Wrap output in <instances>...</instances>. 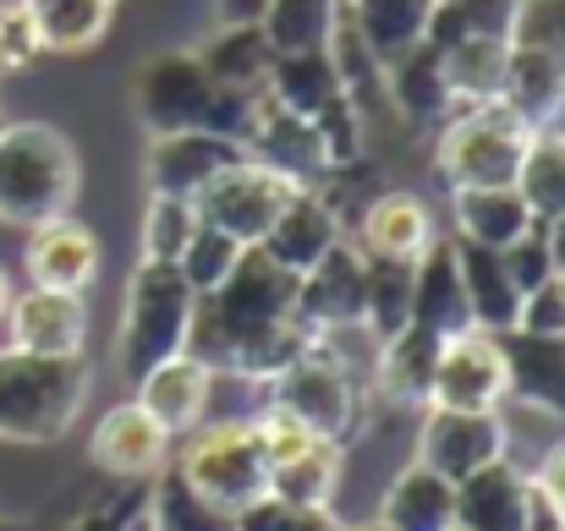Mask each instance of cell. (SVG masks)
Instances as JSON below:
<instances>
[{
	"label": "cell",
	"instance_id": "obj_1",
	"mask_svg": "<svg viewBox=\"0 0 565 531\" xmlns=\"http://www.w3.org/2000/svg\"><path fill=\"white\" fill-rule=\"evenodd\" d=\"M297 280L302 274L280 269L264 247H247L236 269L198 296L188 356H198L209 372H236L253 383L286 372L313 346V335L297 318Z\"/></svg>",
	"mask_w": 565,
	"mask_h": 531
},
{
	"label": "cell",
	"instance_id": "obj_2",
	"mask_svg": "<svg viewBox=\"0 0 565 531\" xmlns=\"http://www.w3.org/2000/svg\"><path fill=\"white\" fill-rule=\"evenodd\" d=\"M264 94V88H258ZM258 94H242V88H220L198 50H171V55H154L138 83H132V99H138V121L160 138V132H225L247 149V127H253V105Z\"/></svg>",
	"mask_w": 565,
	"mask_h": 531
},
{
	"label": "cell",
	"instance_id": "obj_3",
	"mask_svg": "<svg viewBox=\"0 0 565 531\" xmlns=\"http://www.w3.org/2000/svg\"><path fill=\"white\" fill-rule=\"evenodd\" d=\"M94 367L88 356L0 351V444H55L83 416Z\"/></svg>",
	"mask_w": 565,
	"mask_h": 531
},
{
	"label": "cell",
	"instance_id": "obj_4",
	"mask_svg": "<svg viewBox=\"0 0 565 531\" xmlns=\"http://www.w3.org/2000/svg\"><path fill=\"white\" fill-rule=\"evenodd\" d=\"M83 192L77 149L50 121H11L0 127V219L6 225H44L72 214Z\"/></svg>",
	"mask_w": 565,
	"mask_h": 531
},
{
	"label": "cell",
	"instance_id": "obj_5",
	"mask_svg": "<svg viewBox=\"0 0 565 531\" xmlns=\"http://www.w3.org/2000/svg\"><path fill=\"white\" fill-rule=\"evenodd\" d=\"M192 307H198V291L188 285V274L177 263L143 258L132 269L127 307H121V335H116V361H121L127 383H138L149 367L188 351Z\"/></svg>",
	"mask_w": 565,
	"mask_h": 531
},
{
	"label": "cell",
	"instance_id": "obj_6",
	"mask_svg": "<svg viewBox=\"0 0 565 531\" xmlns=\"http://www.w3.org/2000/svg\"><path fill=\"white\" fill-rule=\"evenodd\" d=\"M527 138H533V127L511 105H500V99L461 105L439 127L434 171L450 192H461V186H516V165L527 154Z\"/></svg>",
	"mask_w": 565,
	"mask_h": 531
},
{
	"label": "cell",
	"instance_id": "obj_7",
	"mask_svg": "<svg viewBox=\"0 0 565 531\" xmlns=\"http://www.w3.org/2000/svg\"><path fill=\"white\" fill-rule=\"evenodd\" d=\"M264 94L280 99L291 116H302V121H313L324 132V149H330L335 171H352L363 160V110L347 99V88L335 77V61L324 50L275 55V66L264 77Z\"/></svg>",
	"mask_w": 565,
	"mask_h": 531
},
{
	"label": "cell",
	"instance_id": "obj_8",
	"mask_svg": "<svg viewBox=\"0 0 565 531\" xmlns=\"http://www.w3.org/2000/svg\"><path fill=\"white\" fill-rule=\"evenodd\" d=\"M192 494H203L209 505L242 516L253 499L269 494V466H264V444H258V422H209L192 427L177 466H171Z\"/></svg>",
	"mask_w": 565,
	"mask_h": 531
},
{
	"label": "cell",
	"instance_id": "obj_9",
	"mask_svg": "<svg viewBox=\"0 0 565 531\" xmlns=\"http://www.w3.org/2000/svg\"><path fill=\"white\" fill-rule=\"evenodd\" d=\"M269 405L297 416L319 438H335L341 449L363 427V389H358L352 367L330 351V340H313L286 372L269 378Z\"/></svg>",
	"mask_w": 565,
	"mask_h": 531
},
{
	"label": "cell",
	"instance_id": "obj_10",
	"mask_svg": "<svg viewBox=\"0 0 565 531\" xmlns=\"http://www.w3.org/2000/svg\"><path fill=\"white\" fill-rule=\"evenodd\" d=\"M291 192H297L291 176H280L275 165H264V160H253V154H242L231 171H220V176L192 197V208H198L203 225L225 230L231 241L258 247V241L269 236L275 214L291 203Z\"/></svg>",
	"mask_w": 565,
	"mask_h": 531
},
{
	"label": "cell",
	"instance_id": "obj_11",
	"mask_svg": "<svg viewBox=\"0 0 565 531\" xmlns=\"http://www.w3.org/2000/svg\"><path fill=\"white\" fill-rule=\"evenodd\" d=\"M369 307V258L352 241H335L302 280H297V318L313 340H335L347 329H363Z\"/></svg>",
	"mask_w": 565,
	"mask_h": 531
},
{
	"label": "cell",
	"instance_id": "obj_12",
	"mask_svg": "<svg viewBox=\"0 0 565 531\" xmlns=\"http://www.w3.org/2000/svg\"><path fill=\"white\" fill-rule=\"evenodd\" d=\"M505 444H511V438H505L500 411H450V405H428V416H423V427H417V455H412V460H423L428 472L461 483V477L483 472L489 460L511 455Z\"/></svg>",
	"mask_w": 565,
	"mask_h": 531
},
{
	"label": "cell",
	"instance_id": "obj_13",
	"mask_svg": "<svg viewBox=\"0 0 565 531\" xmlns=\"http://www.w3.org/2000/svg\"><path fill=\"white\" fill-rule=\"evenodd\" d=\"M88 460L105 477H116V483H149V477H160L171 466V433L138 400H121V405H110L94 422Z\"/></svg>",
	"mask_w": 565,
	"mask_h": 531
},
{
	"label": "cell",
	"instance_id": "obj_14",
	"mask_svg": "<svg viewBox=\"0 0 565 531\" xmlns=\"http://www.w3.org/2000/svg\"><path fill=\"white\" fill-rule=\"evenodd\" d=\"M428 405H450V411H500L505 405V356L489 329H467L439 346Z\"/></svg>",
	"mask_w": 565,
	"mask_h": 531
},
{
	"label": "cell",
	"instance_id": "obj_15",
	"mask_svg": "<svg viewBox=\"0 0 565 531\" xmlns=\"http://www.w3.org/2000/svg\"><path fill=\"white\" fill-rule=\"evenodd\" d=\"M247 154L275 165L280 176H291L297 186H319L324 176H335L330 165V149H324V132L302 116H291L280 99L258 94L253 105V127H247Z\"/></svg>",
	"mask_w": 565,
	"mask_h": 531
},
{
	"label": "cell",
	"instance_id": "obj_16",
	"mask_svg": "<svg viewBox=\"0 0 565 531\" xmlns=\"http://www.w3.org/2000/svg\"><path fill=\"white\" fill-rule=\"evenodd\" d=\"M242 154H247V149H242L236 138H225V132H203V127H192V132H160V138L149 143L143 176H149V192H160V197H188L192 203L209 181L220 176V171H231Z\"/></svg>",
	"mask_w": 565,
	"mask_h": 531
},
{
	"label": "cell",
	"instance_id": "obj_17",
	"mask_svg": "<svg viewBox=\"0 0 565 531\" xmlns=\"http://www.w3.org/2000/svg\"><path fill=\"white\" fill-rule=\"evenodd\" d=\"M6 329H11V346H17V351L83 356V346H88V302H83V291L28 285L22 296H11Z\"/></svg>",
	"mask_w": 565,
	"mask_h": 531
},
{
	"label": "cell",
	"instance_id": "obj_18",
	"mask_svg": "<svg viewBox=\"0 0 565 531\" xmlns=\"http://www.w3.org/2000/svg\"><path fill=\"white\" fill-rule=\"evenodd\" d=\"M456 531H533V477L500 455L456 483Z\"/></svg>",
	"mask_w": 565,
	"mask_h": 531
},
{
	"label": "cell",
	"instance_id": "obj_19",
	"mask_svg": "<svg viewBox=\"0 0 565 531\" xmlns=\"http://www.w3.org/2000/svg\"><path fill=\"white\" fill-rule=\"evenodd\" d=\"M494 340L505 356V400L565 422V335L505 329Z\"/></svg>",
	"mask_w": 565,
	"mask_h": 531
},
{
	"label": "cell",
	"instance_id": "obj_20",
	"mask_svg": "<svg viewBox=\"0 0 565 531\" xmlns=\"http://www.w3.org/2000/svg\"><path fill=\"white\" fill-rule=\"evenodd\" d=\"M406 324L428 329L434 340H450V335L478 329V324H472V302H467V285H461V263H456L450 236H434L428 252L412 263V313H406Z\"/></svg>",
	"mask_w": 565,
	"mask_h": 531
},
{
	"label": "cell",
	"instance_id": "obj_21",
	"mask_svg": "<svg viewBox=\"0 0 565 531\" xmlns=\"http://www.w3.org/2000/svg\"><path fill=\"white\" fill-rule=\"evenodd\" d=\"M22 263H28V285H44V291H88L94 274H99V236L61 214V219H44L28 230V247H22Z\"/></svg>",
	"mask_w": 565,
	"mask_h": 531
},
{
	"label": "cell",
	"instance_id": "obj_22",
	"mask_svg": "<svg viewBox=\"0 0 565 531\" xmlns=\"http://www.w3.org/2000/svg\"><path fill=\"white\" fill-rule=\"evenodd\" d=\"M335 241H341V214H335V203H330L319 186H297L291 203L275 214V225H269V236H264L258 247H264L280 269L308 274Z\"/></svg>",
	"mask_w": 565,
	"mask_h": 531
},
{
	"label": "cell",
	"instance_id": "obj_23",
	"mask_svg": "<svg viewBox=\"0 0 565 531\" xmlns=\"http://www.w3.org/2000/svg\"><path fill=\"white\" fill-rule=\"evenodd\" d=\"M138 405L171 433V438H188L192 427H203V411H209V389H214V372L198 361V356H171L160 367H149L138 383H132Z\"/></svg>",
	"mask_w": 565,
	"mask_h": 531
},
{
	"label": "cell",
	"instance_id": "obj_24",
	"mask_svg": "<svg viewBox=\"0 0 565 531\" xmlns=\"http://www.w3.org/2000/svg\"><path fill=\"white\" fill-rule=\"evenodd\" d=\"M450 214H456L450 236L494 247V252H505L516 236H527L539 225L516 186H461V192H450Z\"/></svg>",
	"mask_w": 565,
	"mask_h": 531
},
{
	"label": "cell",
	"instance_id": "obj_25",
	"mask_svg": "<svg viewBox=\"0 0 565 531\" xmlns=\"http://www.w3.org/2000/svg\"><path fill=\"white\" fill-rule=\"evenodd\" d=\"M456 247V263H461V285H467V302H472V324L489 329V335H505L516 329L522 318V291L516 280L505 274V258L494 247H478V241H461L450 236Z\"/></svg>",
	"mask_w": 565,
	"mask_h": 531
},
{
	"label": "cell",
	"instance_id": "obj_26",
	"mask_svg": "<svg viewBox=\"0 0 565 531\" xmlns=\"http://www.w3.org/2000/svg\"><path fill=\"white\" fill-rule=\"evenodd\" d=\"M500 105H511L533 132L544 127H565V72L533 44L511 39V66H505V88Z\"/></svg>",
	"mask_w": 565,
	"mask_h": 531
},
{
	"label": "cell",
	"instance_id": "obj_27",
	"mask_svg": "<svg viewBox=\"0 0 565 531\" xmlns=\"http://www.w3.org/2000/svg\"><path fill=\"white\" fill-rule=\"evenodd\" d=\"M379 527L456 531V483L439 477V472H428L423 460H412V466L390 483V494H384V505H379Z\"/></svg>",
	"mask_w": 565,
	"mask_h": 531
},
{
	"label": "cell",
	"instance_id": "obj_28",
	"mask_svg": "<svg viewBox=\"0 0 565 531\" xmlns=\"http://www.w3.org/2000/svg\"><path fill=\"white\" fill-rule=\"evenodd\" d=\"M384 94H390V105H395L412 127H434V121H445V116L456 110V94H450V83H445L439 50H434L428 39L390 61Z\"/></svg>",
	"mask_w": 565,
	"mask_h": 531
},
{
	"label": "cell",
	"instance_id": "obj_29",
	"mask_svg": "<svg viewBox=\"0 0 565 531\" xmlns=\"http://www.w3.org/2000/svg\"><path fill=\"white\" fill-rule=\"evenodd\" d=\"M434 236H439V230H434V214H428V203L412 197V192H384V197L369 203V214H363V252H369V258L417 263Z\"/></svg>",
	"mask_w": 565,
	"mask_h": 531
},
{
	"label": "cell",
	"instance_id": "obj_30",
	"mask_svg": "<svg viewBox=\"0 0 565 531\" xmlns=\"http://www.w3.org/2000/svg\"><path fill=\"white\" fill-rule=\"evenodd\" d=\"M439 346H445V340H434V335L417 329V324H406V329H395L390 340H379V367H374L379 394H384L390 405H428Z\"/></svg>",
	"mask_w": 565,
	"mask_h": 531
},
{
	"label": "cell",
	"instance_id": "obj_31",
	"mask_svg": "<svg viewBox=\"0 0 565 531\" xmlns=\"http://www.w3.org/2000/svg\"><path fill=\"white\" fill-rule=\"evenodd\" d=\"M428 17H434V0H347V22L379 55V66H390L395 55L423 44Z\"/></svg>",
	"mask_w": 565,
	"mask_h": 531
},
{
	"label": "cell",
	"instance_id": "obj_32",
	"mask_svg": "<svg viewBox=\"0 0 565 531\" xmlns=\"http://www.w3.org/2000/svg\"><path fill=\"white\" fill-rule=\"evenodd\" d=\"M50 55H88L116 17V0H22Z\"/></svg>",
	"mask_w": 565,
	"mask_h": 531
},
{
	"label": "cell",
	"instance_id": "obj_33",
	"mask_svg": "<svg viewBox=\"0 0 565 531\" xmlns=\"http://www.w3.org/2000/svg\"><path fill=\"white\" fill-rule=\"evenodd\" d=\"M198 61H203V72H209L220 88L258 94L264 77H269V66H275V44L264 39L258 22H247V28H220V33L198 50Z\"/></svg>",
	"mask_w": 565,
	"mask_h": 531
},
{
	"label": "cell",
	"instance_id": "obj_34",
	"mask_svg": "<svg viewBox=\"0 0 565 531\" xmlns=\"http://www.w3.org/2000/svg\"><path fill=\"white\" fill-rule=\"evenodd\" d=\"M445 83L456 94V105H489L505 88V66H511V39H456L439 50Z\"/></svg>",
	"mask_w": 565,
	"mask_h": 531
},
{
	"label": "cell",
	"instance_id": "obj_35",
	"mask_svg": "<svg viewBox=\"0 0 565 531\" xmlns=\"http://www.w3.org/2000/svg\"><path fill=\"white\" fill-rule=\"evenodd\" d=\"M341 17H347V0H269L258 28L275 44V55H308L330 44Z\"/></svg>",
	"mask_w": 565,
	"mask_h": 531
},
{
	"label": "cell",
	"instance_id": "obj_36",
	"mask_svg": "<svg viewBox=\"0 0 565 531\" xmlns=\"http://www.w3.org/2000/svg\"><path fill=\"white\" fill-rule=\"evenodd\" d=\"M516 192L527 197L533 219H565V127H544L527 138V154L516 165Z\"/></svg>",
	"mask_w": 565,
	"mask_h": 531
},
{
	"label": "cell",
	"instance_id": "obj_37",
	"mask_svg": "<svg viewBox=\"0 0 565 531\" xmlns=\"http://www.w3.org/2000/svg\"><path fill=\"white\" fill-rule=\"evenodd\" d=\"M341 488V444L335 438H313L297 460L269 472V494L291 499V505H330Z\"/></svg>",
	"mask_w": 565,
	"mask_h": 531
},
{
	"label": "cell",
	"instance_id": "obj_38",
	"mask_svg": "<svg viewBox=\"0 0 565 531\" xmlns=\"http://www.w3.org/2000/svg\"><path fill=\"white\" fill-rule=\"evenodd\" d=\"M522 0H434L428 44L445 50L456 39H511Z\"/></svg>",
	"mask_w": 565,
	"mask_h": 531
},
{
	"label": "cell",
	"instance_id": "obj_39",
	"mask_svg": "<svg viewBox=\"0 0 565 531\" xmlns=\"http://www.w3.org/2000/svg\"><path fill=\"white\" fill-rule=\"evenodd\" d=\"M149 510H154V531H236V516L192 494L171 466L149 477Z\"/></svg>",
	"mask_w": 565,
	"mask_h": 531
},
{
	"label": "cell",
	"instance_id": "obj_40",
	"mask_svg": "<svg viewBox=\"0 0 565 531\" xmlns=\"http://www.w3.org/2000/svg\"><path fill=\"white\" fill-rule=\"evenodd\" d=\"M369 258V252H363ZM412 313V263L401 258H369V307H363V329L374 340H390L395 329H406Z\"/></svg>",
	"mask_w": 565,
	"mask_h": 531
},
{
	"label": "cell",
	"instance_id": "obj_41",
	"mask_svg": "<svg viewBox=\"0 0 565 531\" xmlns=\"http://www.w3.org/2000/svg\"><path fill=\"white\" fill-rule=\"evenodd\" d=\"M198 230V208L188 197H160L149 192V208H143V258H160V263H177L182 247Z\"/></svg>",
	"mask_w": 565,
	"mask_h": 531
},
{
	"label": "cell",
	"instance_id": "obj_42",
	"mask_svg": "<svg viewBox=\"0 0 565 531\" xmlns=\"http://www.w3.org/2000/svg\"><path fill=\"white\" fill-rule=\"evenodd\" d=\"M242 252H247L242 241H231L225 230H214V225H203V219H198V230H192V241L182 247L177 269L188 274V285L203 296V291H214V285L236 269V258H242Z\"/></svg>",
	"mask_w": 565,
	"mask_h": 531
},
{
	"label": "cell",
	"instance_id": "obj_43",
	"mask_svg": "<svg viewBox=\"0 0 565 531\" xmlns=\"http://www.w3.org/2000/svg\"><path fill=\"white\" fill-rule=\"evenodd\" d=\"M236 531H347V521L330 505H291V499L264 494L236 516Z\"/></svg>",
	"mask_w": 565,
	"mask_h": 531
},
{
	"label": "cell",
	"instance_id": "obj_44",
	"mask_svg": "<svg viewBox=\"0 0 565 531\" xmlns=\"http://www.w3.org/2000/svg\"><path fill=\"white\" fill-rule=\"evenodd\" d=\"M61 531H154V510H149V488L132 494H110L99 505H88L77 521H66Z\"/></svg>",
	"mask_w": 565,
	"mask_h": 531
},
{
	"label": "cell",
	"instance_id": "obj_45",
	"mask_svg": "<svg viewBox=\"0 0 565 531\" xmlns=\"http://www.w3.org/2000/svg\"><path fill=\"white\" fill-rule=\"evenodd\" d=\"M511 39H516V44L544 50V55L565 72V0H522Z\"/></svg>",
	"mask_w": 565,
	"mask_h": 531
},
{
	"label": "cell",
	"instance_id": "obj_46",
	"mask_svg": "<svg viewBox=\"0 0 565 531\" xmlns=\"http://www.w3.org/2000/svg\"><path fill=\"white\" fill-rule=\"evenodd\" d=\"M39 55H44V44H39V33H33L28 6H22V0H0V77H6V72H22V66L39 61Z\"/></svg>",
	"mask_w": 565,
	"mask_h": 531
},
{
	"label": "cell",
	"instance_id": "obj_47",
	"mask_svg": "<svg viewBox=\"0 0 565 531\" xmlns=\"http://www.w3.org/2000/svg\"><path fill=\"white\" fill-rule=\"evenodd\" d=\"M500 258H505V274L516 280V291H522V296L555 274V258H550V236H544V225H533L527 236H516Z\"/></svg>",
	"mask_w": 565,
	"mask_h": 531
},
{
	"label": "cell",
	"instance_id": "obj_48",
	"mask_svg": "<svg viewBox=\"0 0 565 531\" xmlns=\"http://www.w3.org/2000/svg\"><path fill=\"white\" fill-rule=\"evenodd\" d=\"M516 329H533V335H565V280L550 274L544 285H533L522 296V318Z\"/></svg>",
	"mask_w": 565,
	"mask_h": 531
},
{
	"label": "cell",
	"instance_id": "obj_49",
	"mask_svg": "<svg viewBox=\"0 0 565 531\" xmlns=\"http://www.w3.org/2000/svg\"><path fill=\"white\" fill-rule=\"evenodd\" d=\"M533 483H539V494L550 499V510L565 521V444H555V449L544 455V466L533 472Z\"/></svg>",
	"mask_w": 565,
	"mask_h": 531
},
{
	"label": "cell",
	"instance_id": "obj_50",
	"mask_svg": "<svg viewBox=\"0 0 565 531\" xmlns=\"http://www.w3.org/2000/svg\"><path fill=\"white\" fill-rule=\"evenodd\" d=\"M264 6L269 0H214V17L220 28H247V22H264Z\"/></svg>",
	"mask_w": 565,
	"mask_h": 531
},
{
	"label": "cell",
	"instance_id": "obj_51",
	"mask_svg": "<svg viewBox=\"0 0 565 531\" xmlns=\"http://www.w3.org/2000/svg\"><path fill=\"white\" fill-rule=\"evenodd\" d=\"M544 236H550V258H555V269H565V219H550Z\"/></svg>",
	"mask_w": 565,
	"mask_h": 531
},
{
	"label": "cell",
	"instance_id": "obj_52",
	"mask_svg": "<svg viewBox=\"0 0 565 531\" xmlns=\"http://www.w3.org/2000/svg\"><path fill=\"white\" fill-rule=\"evenodd\" d=\"M11 296H17V291H11V274H6V263H0V324H6V307H11Z\"/></svg>",
	"mask_w": 565,
	"mask_h": 531
},
{
	"label": "cell",
	"instance_id": "obj_53",
	"mask_svg": "<svg viewBox=\"0 0 565 531\" xmlns=\"http://www.w3.org/2000/svg\"><path fill=\"white\" fill-rule=\"evenodd\" d=\"M0 531H28L22 521H11V516H0Z\"/></svg>",
	"mask_w": 565,
	"mask_h": 531
},
{
	"label": "cell",
	"instance_id": "obj_54",
	"mask_svg": "<svg viewBox=\"0 0 565 531\" xmlns=\"http://www.w3.org/2000/svg\"><path fill=\"white\" fill-rule=\"evenodd\" d=\"M347 531H390V527H379V521H374V527H347Z\"/></svg>",
	"mask_w": 565,
	"mask_h": 531
},
{
	"label": "cell",
	"instance_id": "obj_55",
	"mask_svg": "<svg viewBox=\"0 0 565 531\" xmlns=\"http://www.w3.org/2000/svg\"><path fill=\"white\" fill-rule=\"evenodd\" d=\"M555 274H561V280H565V269H555Z\"/></svg>",
	"mask_w": 565,
	"mask_h": 531
}]
</instances>
